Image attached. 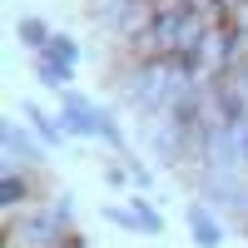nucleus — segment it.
<instances>
[{
  "instance_id": "nucleus-1",
  "label": "nucleus",
  "mask_w": 248,
  "mask_h": 248,
  "mask_svg": "<svg viewBox=\"0 0 248 248\" xmlns=\"http://www.w3.org/2000/svg\"><path fill=\"white\" fill-rule=\"evenodd\" d=\"M60 129H65V134H79V139L99 134V114L90 109V99H85V94L65 90V109H60Z\"/></svg>"
},
{
  "instance_id": "nucleus-2",
  "label": "nucleus",
  "mask_w": 248,
  "mask_h": 248,
  "mask_svg": "<svg viewBox=\"0 0 248 248\" xmlns=\"http://www.w3.org/2000/svg\"><path fill=\"white\" fill-rule=\"evenodd\" d=\"M189 229H194V243L199 248H218L223 243V229L214 223V214L203 209V203H189Z\"/></svg>"
},
{
  "instance_id": "nucleus-3",
  "label": "nucleus",
  "mask_w": 248,
  "mask_h": 248,
  "mask_svg": "<svg viewBox=\"0 0 248 248\" xmlns=\"http://www.w3.org/2000/svg\"><path fill=\"white\" fill-rule=\"evenodd\" d=\"M20 159H40V149L35 144H25V134H20V124L15 119H5V164H20Z\"/></svg>"
},
{
  "instance_id": "nucleus-4",
  "label": "nucleus",
  "mask_w": 248,
  "mask_h": 248,
  "mask_svg": "<svg viewBox=\"0 0 248 248\" xmlns=\"http://www.w3.org/2000/svg\"><path fill=\"white\" fill-rule=\"evenodd\" d=\"M35 70H40V79H45L50 90H65V79H70V65H60L50 55H35Z\"/></svg>"
},
{
  "instance_id": "nucleus-5",
  "label": "nucleus",
  "mask_w": 248,
  "mask_h": 248,
  "mask_svg": "<svg viewBox=\"0 0 248 248\" xmlns=\"http://www.w3.org/2000/svg\"><path fill=\"white\" fill-rule=\"evenodd\" d=\"M40 55H50V60H60V65H70V70H75V60H79V45H75L70 35H50V45L40 50Z\"/></svg>"
},
{
  "instance_id": "nucleus-6",
  "label": "nucleus",
  "mask_w": 248,
  "mask_h": 248,
  "mask_svg": "<svg viewBox=\"0 0 248 248\" xmlns=\"http://www.w3.org/2000/svg\"><path fill=\"white\" fill-rule=\"evenodd\" d=\"M15 30H20V40H25V45H30L35 55H40V50L50 45V30H45V20H35V15H30V20H20Z\"/></svg>"
},
{
  "instance_id": "nucleus-7",
  "label": "nucleus",
  "mask_w": 248,
  "mask_h": 248,
  "mask_svg": "<svg viewBox=\"0 0 248 248\" xmlns=\"http://www.w3.org/2000/svg\"><path fill=\"white\" fill-rule=\"evenodd\" d=\"M134 214H139V223H144V233H154V238L164 233V218L149 209V199H134Z\"/></svg>"
},
{
  "instance_id": "nucleus-8",
  "label": "nucleus",
  "mask_w": 248,
  "mask_h": 248,
  "mask_svg": "<svg viewBox=\"0 0 248 248\" xmlns=\"http://www.w3.org/2000/svg\"><path fill=\"white\" fill-rule=\"evenodd\" d=\"M30 124L40 129V139H45V144H60V129H55V124L45 119V109H35V105H30Z\"/></svg>"
},
{
  "instance_id": "nucleus-9",
  "label": "nucleus",
  "mask_w": 248,
  "mask_h": 248,
  "mask_svg": "<svg viewBox=\"0 0 248 248\" xmlns=\"http://www.w3.org/2000/svg\"><path fill=\"white\" fill-rule=\"evenodd\" d=\"M5 203H10V209H15V203H25V179H20L15 169L5 174Z\"/></svg>"
}]
</instances>
